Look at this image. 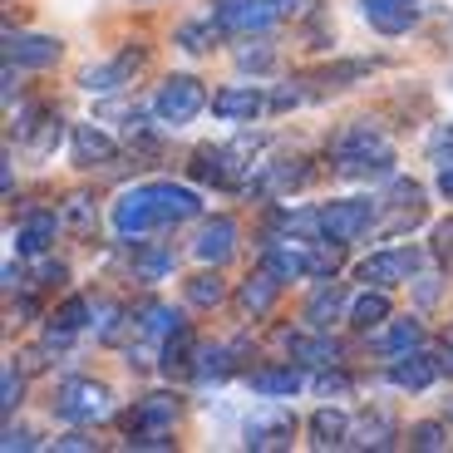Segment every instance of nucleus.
I'll return each instance as SVG.
<instances>
[{
    "instance_id": "423d86ee",
    "label": "nucleus",
    "mask_w": 453,
    "mask_h": 453,
    "mask_svg": "<svg viewBox=\"0 0 453 453\" xmlns=\"http://www.w3.org/2000/svg\"><path fill=\"white\" fill-rule=\"evenodd\" d=\"M370 222H374V203H360V197L320 207V237H330V242H355Z\"/></svg>"
},
{
    "instance_id": "412c9836",
    "label": "nucleus",
    "mask_w": 453,
    "mask_h": 453,
    "mask_svg": "<svg viewBox=\"0 0 453 453\" xmlns=\"http://www.w3.org/2000/svg\"><path fill=\"white\" fill-rule=\"evenodd\" d=\"M261 266H272L281 281H291V276H311V261H306V242H296V247H266V261Z\"/></svg>"
},
{
    "instance_id": "79ce46f5",
    "label": "nucleus",
    "mask_w": 453,
    "mask_h": 453,
    "mask_svg": "<svg viewBox=\"0 0 453 453\" xmlns=\"http://www.w3.org/2000/svg\"><path fill=\"white\" fill-rule=\"evenodd\" d=\"M15 449H35V434L30 429H5V453Z\"/></svg>"
},
{
    "instance_id": "aec40b11",
    "label": "nucleus",
    "mask_w": 453,
    "mask_h": 453,
    "mask_svg": "<svg viewBox=\"0 0 453 453\" xmlns=\"http://www.w3.org/2000/svg\"><path fill=\"white\" fill-rule=\"evenodd\" d=\"M340 306H345V301H340V286L335 281H320L316 291H311V301H306V326L311 330H326L330 320L340 316Z\"/></svg>"
},
{
    "instance_id": "cd10ccee",
    "label": "nucleus",
    "mask_w": 453,
    "mask_h": 453,
    "mask_svg": "<svg viewBox=\"0 0 453 453\" xmlns=\"http://www.w3.org/2000/svg\"><path fill=\"white\" fill-rule=\"evenodd\" d=\"M188 301H193V306H203V311H212V306H222V301H226V286L217 281V272H203V276H193V281H188Z\"/></svg>"
},
{
    "instance_id": "2f4dec72",
    "label": "nucleus",
    "mask_w": 453,
    "mask_h": 453,
    "mask_svg": "<svg viewBox=\"0 0 453 453\" xmlns=\"http://www.w3.org/2000/svg\"><path fill=\"white\" fill-rule=\"evenodd\" d=\"M193 374H197V380H222V374H226V350H203V345H197Z\"/></svg>"
},
{
    "instance_id": "4be33fe9",
    "label": "nucleus",
    "mask_w": 453,
    "mask_h": 453,
    "mask_svg": "<svg viewBox=\"0 0 453 453\" xmlns=\"http://www.w3.org/2000/svg\"><path fill=\"white\" fill-rule=\"evenodd\" d=\"M419 340H424L419 320H395L389 330H380V335H374V350H380V355H409Z\"/></svg>"
},
{
    "instance_id": "f704fd0d",
    "label": "nucleus",
    "mask_w": 453,
    "mask_h": 453,
    "mask_svg": "<svg viewBox=\"0 0 453 453\" xmlns=\"http://www.w3.org/2000/svg\"><path fill=\"white\" fill-rule=\"evenodd\" d=\"M0 404H5V414H11L15 404H20V374H15V365H5V374H0Z\"/></svg>"
},
{
    "instance_id": "f8f14e48",
    "label": "nucleus",
    "mask_w": 453,
    "mask_h": 453,
    "mask_svg": "<svg viewBox=\"0 0 453 453\" xmlns=\"http://www.w3.org/2000/svg\"><path fill=\"white\" fill-rule=\"evenodd\" d=\"M443 360H429V355H395V365H389V385L399 389H429L434 380H439Z\"/></svg>"
},
{
    "instance_id": "c85d7f7f",
    "label": "nucleus",
    "mask_w": 453,
    "mask_h": 453,
    "mask_svg": "<svg viewBox=\"0 0 453 453\" xmlns=\"http://www.w3.org/2000/svg\"><path fill=\"white\" fill-rule=\"evenodd\" d=\"M59 222H65L69 232H74V237H89L99 217H94V203H89V197H69L65 212H59Z\"/></svg>"
},
{
    "instance_id": "a878e982",
    "label": "nucleus",
    "mask_w": 453,
    "mask_h": 453,
    "mask_svg": "<svg viewBox=\"0 0 453 453\" xmlns=\"http://www.w3.org/2000/svg\"><path fill=\"white\" fill-rule=\"evenodd\" d=\"M311 173L301 168V163H291V168H286V163H272V168H266V178L257 182V193L261 197H276V193H291V188H301V182H306Z\"/></svg>"
},
{
    "instance_id": "7c9ffc66",
    "label": "nucleus",
    "mask_w": 453,
    "mask_h": 453,
    "mask_svg": "<svg viewBox=\"0 0 453 453\" xmlns=\"http://www.w3.org/2000/svg\"><path fill=\"white\" fill-rule=\"evenodd\" d=\"M360 449H389V443H395V424L385 419V414H374V419H365L360 424Z\"/></svg>"
},
{
    "instance_id": "39448f33",
    "label": "nucleus",
    "mask_w": 453,
    "mask_h": 453,
    "mask_svg": "<svg viewBox=\"0 0 453 453\" xmlns=\"http://www.w3.org/2000/svg\"><path fill=\"white\" fill-rule=\"evenodd\" d=\"M414 272H419V251L395 247V251H374V257H365L355 276H360L365 286H399V281H409Z\"/></svg>"
},
{
    "instance_id": "c9c22d12",
    "label": "nucleus",
    "mask_w": 453,
    "mask_h": 453,
    "mask_svg": "<svg viewBox=\"0 0 453 453\" xmlns=\"http://www.w3.org/2000/svg\"><path fill=\"white\" fill-rule=\"evenodd\" d=\"M272 50H266V45H257V50H237V65L242 69H272Z\"/></svg>"
},
{
    "instance_id": "20e7f679",
    "label": "nucleus",
    "mask_w": 453,
    "mask_h": 453,
    "mask_svg": "<svg viewBox=\"0 0 453 453\" xmlns=\"http://www.w3.org/2000/svg\"><path fill=\"white\" fill-rule=\"evenodd\" d=\"M203 109H207V89H203V80H193V74H173V80H163L158 99H153V113H158L163 124H173V128L193 124Z\"/></svg>"
},
{
    "instance_id": "ea45409f",
    "label": "nucleus",
    "mask_w": 453,
    "mask_h": 453,
    "mask_svg": "<svg viewBox=\"0 0 453 453\" xmlns=\"http://www.w3.org/2000/svg\"><path fill=\"white\" fill-rule=\"evenodd\" d=\"M429 153H434V158H439V163H443V153H449V158H453V128H439V134L429 138Z\"/></svg>"
},
{
    "instance_id": "58836bf2",
    "label": "nucleus",
    "mask_w": 453,
    "mask_h": 453,
    "mask_svg": "<svg viewBox=\"0 0 453 453\" xmlns=\"http://www.w3.org/2000/svg\"><path fill=\"white\" fill-rule=\"evenodd\" d=\"M316 389H320V395H345V389H350V380H345V374H320V380H316Z\"/></svg>"
},
{
    "instance_id": "b1692460",
    "label": "nucleus",
    "mask_w": 453,
    "mask_h": 453,
    "mask_svg": "<svg viewBox=\"0 0 453 453\" xmlns=\"http://www.w3.org/2000/svg\"><path fill=\"white\" fill-rule=\"evenodd\" d=\"M138 330H148V335H163V340H168L173 330H182V320H178V311L163 306V301H143V306H138Z\"/></svg>"
},
{
    "instance_id": "9d476101",
    "label": "nucleus",
    "mask_w": 453,
    "mask_h": 453,
    "mask_svg": "<svg viewBox=\"0 0 453 453\" xmlns=\"http://www.w3.org/2000/svg\"><path fill=\"white\" fill-rule=\"evenodd\" d=\"M5 59L11 65L45 69L59 59V40H50V35H5Z\"/></svg>"
},
{
    "instance_id": "4c0bfd02",
    "label": "nucleus",
    "mask_w": 453,
    "mask_h": 453,
    "mask_svg": "<svg viewBox=\"0 0 453 453\" xmlns=\"http://www.w3.org/2000/svg\"><path fill=\"white\" fill-rule=\"evenodd\" d=\"M207 35H212L207 25H182V30H178V45H182V50H193V55H197V50H207V45H203Z\"/></svg>"
},
{
    "instance_id": "2eb2a0df",
    "label": "nucleus",
    "mask_w": 453,
    "mask_h": 453,
    "mask_svg": "<svg viewBox=\"0 0 453 453\" xmlns=\"http://www.w3.org/2000/svg\"><path fill=\"white\" fill-rule=\"evenodd\" d=\"M212 113L226 119V124H247V119L261 113V94L251 89V84H242V89H222V94H212Z\"/></svg>"
},
{
    "instance_id": "c03bdc74",
    "label": "nucleus",
    "mask_w": 453,
    "mask_h": 453,
    "mask_svg": "<svg viewBox=\"0 0 453 453\" xmlns=\"http://www.w3.org/2000/svg\"><path fill=\"white\" fill-rule=\"evenodd\" d=\"M449 414H453V404H449Z\"/></svg>"
},
{
    "instance_id": "4468645a",
    "label": "nucleus",
    "mask_w": 453,
    "mask_h": 453,
    "mask_svg": "<svg viewBox=\"0 0 453 453\" xmlns=\"http://www.w3.org/2000/svg\"><path fill=\"white\" fill-rule=\"evenodd\" d=\"M276 296H281V276H276L272 266H261V272L237 291V306L247 311V316H266V311L276 306Z\"/></svg>"
},
{
    "instance_id": "6ab92c4d",
    "label": "nucleus",
    "mask_w": 453,
    "mask_h": 453,
    "mask_svg": "<svg viewBox=\"0 0 453 453\" xmlns=\"http://www.w3.org/2000/svg\"><path fill=\"white\" fill-rule=\"evenodd\" d=\"M311 443H316V449H340V443H350V419H345L340 409H320L316 419H311Z\"/></svg>"
},
{
    "instance_id": "9b49d317",
    "label": "nucleus",
    "mask_w": 453,
    "mask_h": 453,
    "mask_svg": "<svg viewBox=\"0 0 453 453\" xmlns=\"http://www.w3.org/2000/svg\"><path fill=\"white\" fill-rule=\"evenodd\" d=\"M143 65V55L138 50H124L119 59H109V65H94V69H84V89L89 94H109V89H119V84H128L134 80V69Z\"/></svg>"
},
{
    "instance_id": "0eeeda50",
    "label": "nucleus",
    "mask_w": 453,
    "mask_h": 453,
    "mask_svg": "<svg viewBox=\"0 0 453 453\" xmlns=\"http://www.w3.org/2000/svg\"><path fill=\"white\" fill-rule=\"evenodd\" d=\"M296 439V419L286 409H261L257 419L247 424V449L266 453V449H291Z\"/></svg>"
},
{
    "instance_id": "f03ea898",
    "label": "nucleus",
    "mask_w": 453,
    "mask_h": 453,
    "mask_svg": "<svg viewBox=\"0 0 453 453\" xmlns=\"http://www.w3.org/2000/svg\"><path fill=\"white\" fill-rule=\"evenodd\" d=\"M335 168L345 178H385L395 168V153L374 124H350L335 138Z\"/></svg>"
},
{
    "instance_id": "393cba45",
    "label": "nucleus",
    "mask_w": 453,
    "mask_h": 453,
    "mask_svg": "<svg viewBox=\"0 0 453 453\" xmlns=\"http://www.w3.org/2000/svg\"><path fill=\"white\" fill-rule=\"evenodd\" d=\"M385 320H389V301L380 291H365L360 301L350 306V326L355 330H380Z\"/></svg>"
},
{
    "instance_id": "ddd939ff",
    "label": "nucleus",
    "mask_w": 453,
    "mask_h": 453,
    "mask_svg": "<svg viewBox=\"0 0 453 453\" xmlns=\"http://www.w3.org/2000/svg\"><path fill=\"white\" fill-rule=\"evenodd\" d=\"M59 226H65V222H59L55 212H25L20 226H15V251H25V257H40V251L55 242Z\"/></svg>"
},
{
    "instance_id": "f257e3e1",
    "label": "nucleus",
    "mask_w": 453,
    "mask_h": 453,
    "mask_svg": "<svg viewBox=\"0 0 453 453\" xmlns=\"http://www.w3.org/2000/svg\"><path fill=\"white\" fill-rule=\"evenodd\" d=\"M203 212L197 193L178 188V182H143V188H128L119 203H113V232L119 237H143L153 226L168 222H188V217Z\"/></svg>"
},
{
    "instance_id": "37998d69",
    "label": "nucleus",
    "mask_w": 453,
    "mask_h": 453,
    "mask_svg": "<svg viewBox=\"0 0 453 453\" xmlns=\"http://www.w3.org/2000/svg\"><path fill=\"white\" fill-rule=\"evenodd\" d=\"M439 193L453 203V158H449V163H439Z\"/></svg>"
},
{
    "instance_id": "dca6fc26",
    "label": "nucleus",
    "mask_w": 453,
    "mask_h": 453,
    "mask_svg": "<svg viewBox=\"0 0 453 453\" xmlns=\"http://www.w3.org/2000/svg\"><path fill=\"white\" fill-rule=\"evenodd\" d=\"M173 419H178V399H173V395H148V399H138V409L128 414V434H138V429H168Z\"/></svg>"
},
{
    "instance_id": "6e6552de",
    "label": "nucleus",
    "mask_w": 453,
    "mask_h": 453,
    "mask_svg": "<svg viewBox=\"0 0 453 453\" xmlns=\"http://www.w3.org/2000/svg\"><path fill=\"white\" fill-rule=\"evenodd\" d=\"M360 11L380 35H404L419 20V0H360Z\"/></svg>"
},
{
    "instance_id": "473e14b6",
    "label": "nucleus",
    "mask_w": 453,
    "mask_h": 453,
    "mask_svg": "<svg viewBox=\"0 0 453 453\" xmlns=\"http://www.w3.org/2000/svg\"><path fill=\"white\" fill-rule=\"evenodd\" d=\"M443 443H449L443 424H414L409 429V449H443Z\"/></svg>"
},
{
    "instance_id": "a19ab883",
    "label": "nucleus",
    "mask_w": 453,
    "mask_h": 453,
    "mask_svg": "<svg viewBox=\"0 0 453 453\" xmlns=\"http://www.w3.org/2000/svg\"><path fill=\"white\" fill-rule=\"evenodd\" d=\"M55 449H65V453H94V439H84V434H65V439H55Z\"/></svg>"
},
{
    "instance_id": "5701e85b",
    "label": "nucleus",
    "mask_w": 453,
    "mask_h": 453,
    "mask_svg": "<svg viewBox=\"0 0 453 453\" xmlns=\"http://www.w3.org/2000/svg\"><path fill=\"white\" fill-rule=\"evenodd\" d=\"M286 350L296 355V360H311V365H335L340 360V350H335V340H326V335H286Z\"/></svg>"
},
{
    "instance_id": "f3484780",
    "label": "nucleus",
    "mask_w": 453,
    "mask_h": 453,
    "mask_svg": "<svg viewBox=\"0 0 453 453\" xmlns=\"http://www.w3.org/2000/svg\"><path fill=\"white\" fill-rule=\"evenodd\" d=\"M217 30H261V0H212Z\"/></svg>"
},
{
    "instance_id": "e433bc0d",
    "label": "nucleus",
    "mask_w": 453,
    "mask_h": 453,
    "mask_svg": "<svg viewBox=\"0 0 453 453\" xmlns=\"http://www.w3.org/2000/svg\"><path fill=\"white\" fill-rule=\"evenodd\" d=\"M301 0H261V25H272V20H286V15L296 11Z\"/></svg>"
},
{
    "instance_id": "7ed1b4c3",
    "label": "nucleus",
    "mask_w": 453,
    "mask_h": 453,
    "mask_svg": "<svg viewBox=\"0 0 453 453\" xmlns=\"http://www.w3.org/2000/svg\"><path fill=\"white\" fill-rule=\"evenodd\" d=\"M55 414L69 424H99L113 414V399L104 385H94V380H65V385L55 389Z\"/></svg>"
},
{
    "instance_id": "c756f323",
    "label": "nucleus",
    "mask_w": 453,
    "mask_h": 453,
    "mask_svg": "<svg viewBox=\"0 0 453 453\" xmlns=\"http://www.w3.org/2000/svg\"><path fill=\"white\" fill-rule=\"evenodd\" d=\"M134 266H138V276H143V281H163V276L173 272V251L168 247H143L134 257Z\"/></svg>"
},
{
    "instance_id": "a211bd4d",
    "label": "nucleus",
    "mask_w": 453,
    "mask_h": 453,
    "mask_svg": "<svg viewBox=\"0 0 453 453\" xmlns=\"http://www.w3.org/2000/svg\"><path fill=\"white\" fill-rule=\"evenodd\" d=\"M113 158V138L99 134L94 124H80L74 128V163L80 168H94V163H109Z\"/></svg>"
},
{
    "instance_id": "bb28decb",
    "label": "nucleus",
    "mask_w": 453,
    "mask_h": 453,
    "mask_svg": "<svg viewBox=\"0 0 453 453\" xmlns=\"http://www.w3.org/2000/svg\"><path fill=\"white\" fill-rule=\"evenodd\" d=\"M251 389L257 395H296L301 389V370H251Z\"/></svg>"
},
{
    "instance_id": "72a5a7b5",
    "label": "nucleus",
    "mask_w": 453,
    "mask_h": 453,
    "mask_svg": "<svg viewBox=\"0 0 453 453\" xmlns=\"http://www.w3.org/2000/svg\"><path fill=\"white\" fill-rule=\"evenodd\" d=\"M434 257H439L443 266L453 272V217H449V222L434 226Z\"/></svg>"
},
{
    "instance_id": "1a4fd4ad",
    "label": "nucleus",
    "mask_w": 453,
    "mask_h": 453,
    "mask_svg": "<svg viewBox=\"0 0 453 453\" xmlns=\"http://www.w3.org/2000/svg\"><path fill=\"white\" fill-rule=\"evenodd\" d=\"M193 251L207 266H222V261L237 251V222H232V217H212V222L203 226V237L193 242Z\"/></svg>"
}]
</instances>
